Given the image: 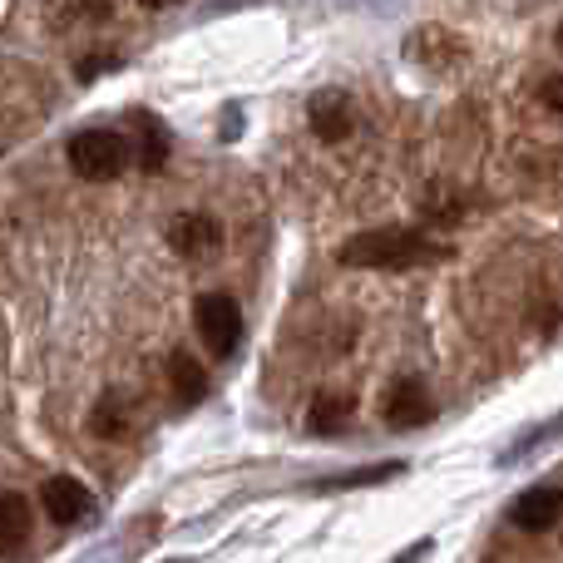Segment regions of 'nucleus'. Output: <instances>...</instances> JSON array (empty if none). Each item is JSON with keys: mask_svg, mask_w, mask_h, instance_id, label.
<instances>
[{"mask_svg": "<svg viewBox=\"0 0 563 563\" xmlns=\"http://www.w3.org/2000/svg\"><path fill=\"white\" fill-rule=\"evenodd\" d=\"M539 95H544V104H554V109H563V79H549L544 89H539Z\"/></svg>", "mask_w": 563, "mask_h": 563, "instance_id": "nucleus-15", "label": "nucleus"}, {"mask_svg": "<svg viewBox=\"0 0 563 563\" xmlns=\"http://www.w3.org/2000/svg\"><path fill=\"white\" fill-rule=\"evenodd\" d=\"M426 549H430V544L420 539V544H410V549H406V559H396V563H416V559H426Z\"/></svg>", "mask_w": 563, "mask_h": 563, "instance_id": "nucleus-16", "label": "nucleus"}, {"mask_svg": "<svg viewBox=\"0 0 563 563\" xmlns=\"http://www.w3.org/2000/svg\"><path fill=\"white\" fill-rule=\"evenodd\" d=\"M30 539V505L20 495H0V554H15Z\"/></svg>", "mask_w": 563, "mask_h": 563, "instance_id": "nucleus-11", "label": "nucleus"}, {"mask_svg": "<svg viewBox=\"0 0 563 563\" xmlns=\"http://www.w3.org/2000/svg\"><path fill=\"white\" fill-rule=\"evenodd\" d=\"M168 243H174V253H184V257H208V253H218V243H223V228H218L208 213H184L168 223Z\"/></svg>", "mask_w": 563, "mask_h": 563, "instance_id": "nucleus-7", "label": "nucleus"}, {"mask_svg": "<svg viewBox=\"0 0 563 563\" xmlns=\"http://www.w3.org/2000/svg\"><path fill=\"white\" fill-rule=\"evenodd\" d=\"M129 430H134V426H129V416H124V396H119V390H109V396L95 406V435L124 440Z\"/></svg>", "mask_w": 563, "mask_h": 563, "instance_id": "nucleus-13", "label": "nucleus"}, {"mask_svg": "<svg viewBox=\"0 0 563 563\" xmlns=\"http://www.w3.org/2000/svg\"><path fill=\"white\" fill-rule=\"evenodd\" d=\"M559 49H563V25H559Z\"/></svg>", "mask_w": 563, "mask_h": 563, "instance_id": "nucleus-17", "label": "nucleus"}, {"mask_svg": "<svg viewBox=\"0 0 563 563\" xmlns=\"http://www.w3.org/2000/svg\"><path fill=\"white\" fill-rule=\"evenodd\" d=\"M351 124H356V114H351V99L336 95V89H321L317 99H311V129H317V139H327V144H341V139L351 134Z\"/></svg>", "mask_w": 563, "mask_h": 563, "instance_id": "nucleus-8", "label": "nucleus"}, {"mask_svg": "<svg viewBox=\"0 0 563 563\" xmlns=\"http://www.w3.org/2000/svg\"><path fill=\"white\" fill-rule=\"evenodd\" d=\"M168 380H174V390H178L184 406H198V400L208 396V376L188 351H174V356H168Z\"/></svg>", "mask_w": 563, "mask_h": 563, "instance_id": "nucleus-12", "label": "nucleus"}, {"mask_svg": "<svg viewBox=\"0 0 563 563\" xmlns=\"http://www.w3.org/2000/svg\"><path fill=\"white\" fill-rule=\"evenodd\" d=\"M40 505H45V515L55 519L59 529H85V525H95V515H99V499L89 495L75 475L45 479V485H40Z\"/></svg>", "mask_w": 563, "mask_h": 563, "instance_id": "nucleus-4", "label": "nucleus"}, {"mask_svg": "<svg viewBox=\"0 0 563 563\" xmlns=\"http://www.w3.org/2000/svg\"><path fill=\"white\" fill-rule=\"evenodd\" d=\"M194 321L213 356H228V351H238V341H243V311H238V301L223 297V291H203V297L194 301Z\"/></svg>", "mask_w": 563, "mask_h": 563, "instance_id": "nucleus-3", "label": "nucleus"}, {"mask_svg": "<svg viewBox=\"0 0 563 563\" xmlns=\"http://www.w3.org/2000/svg\"><path fill=\"white\" fill-rule=\"evenodd\" d=\"M559 519H563V489H554V485H534L509 505V525L525 529V534H544Z\"/></svg>", "mask_w": 563, "mask_h": 563, "instance_id": "nucleus-6", "label": "nucleus"}, {"mask_svg": "<svg viewBox=\"0 0 563 563\" xmlns=\"http://www.w3.org/2000/svg\"><path fill=\"white\" fill-rule=\"evenodd\" d=\"M351 410H356V396H346V390H317L311 410H307V426L317 430V435H336L351 420Z\"/></svg>", "mask_w": 563, "mask_h": 563, "instance_id": "nucleus-10", "label": "nucleus"}, {"mask_svg": "<svg viewBox=\"0 0 563 563\" xmlns=\"http://www.w3.org/2000/svg\"><path fill=\"white\" fill-rule=\"evenodd\" d=\"M435 257H445V247H435L426 233H416V228H376V233H361L341 247V263L346 267H380V273L435 263Z\"/></svg>", "mask_w": 563, "mask_h": 563, "instance_id": "nucleus-1", "label": "nucleus"}, {"mask_svg": "<svg viewBox=\"0 0 563 563\" xmlns=\"http://www.w3.org/2000/svg\"><path fill=\"white\" fill-rule=\"evenodd\" d=\"M396 470H406V465H400V460H390V465H371V470H361V475H336V479H321L317 489H356V485H376V479L396 475Z\"/></svg>", "mask_w": 563, "mask_h": 563, "instance_id": "nucleus-14", "label": "nucleus"}, {"mask_svg": "<svg viewBox=\"0 0 563 563\" xmlns=\"http://www.w3.org/2000/svg\"><path fill=\"white\" fill-rule=\"evenodd\" d=\"M129 158H134V144L124 134H114V129H85V134L69 139V168L79 178H89V184L119 178L129 168Z\"/></svg>", "mask_w": 563, "mask_h": 563, "instance_id": "nucleus-2", "label": "nucleus"}, {"mask_svg": "<svg viewBox=\"0 0 563 563\" xmlns=\"http://www.w3.org/2000/svg\"><path fill=\"white\" fill-rule=\"evenodd\" d=\"M380 416H386V426H396V430H420V426H430V420H435V400L426 396V386H420L416 376H406V380H396V386H390Z\"/></svg>", "mask_w": 563, "mask_h": 563, "instance_id": "nucleus-5", "label": "nucleus"}, {"mask_svg": "<svg viewBox=\"0 0 563 563\" xmlns=\"http://www.w3.org/2000/svg\"><path fill=\"white\" fill-rule=\"evenodd\" d=\"M134 134H139V144H134V158L154 174V168H164L168 164V129H164V119L158 114H148V109H139L134 114Z\"/></svg>", "mask_w": 563, "mask_h": 563, "instance_id": "nucleus-9", "label": "nucleus"}]
</instances>
